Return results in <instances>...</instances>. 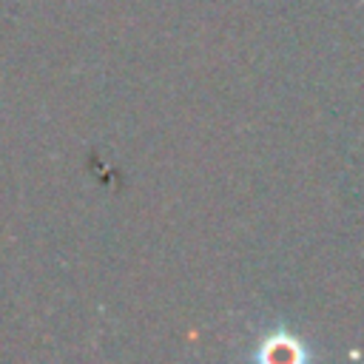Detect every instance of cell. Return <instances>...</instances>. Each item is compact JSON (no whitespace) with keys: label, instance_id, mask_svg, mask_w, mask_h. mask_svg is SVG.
I'll list each match as a JSON object with an SVG mask.
<instances>
[{"label":"cell","instance_id":"obj_1","mask_svg":"<svg viewBox=\"0 0 364 364\" xmlns=\"http://www.w3.org/2000/svg\"><path fill=\"white\" fill-rule=\"evenodd\" d=\"M304 355H307L304 347H301L290 333H284V330L267 336V338L262 341L259 353H256V358H264V361H270V364H293V361H301Z\"/></svg>","mask_w":364,"mask_h":364}]
</instances>
